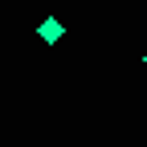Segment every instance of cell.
Wrapping results in <instances>:
<instances>
[{"label": "cell", "mask_w": 147, "mask_h": 147, "mask_svg": "<svg viewBox=\"0 0 147 147\" xmlns=\"http://www.w3.org/2000/svg\"><path fill=\"white\" fill-rule=\"evenodd\" d=\"M41 37H45V41H61V37H65L61 21H45V25H41Z\"/></svg>", "instance_id": "6da1fadb"}]
</instances>
